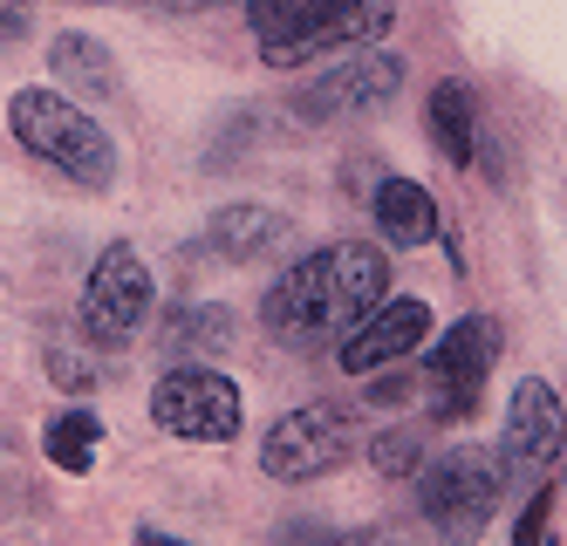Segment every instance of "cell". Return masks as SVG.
Instances as JSON below:
<instances>
[{"instance_id": "obj_1", "label": "cell", "mask_w": 567, "mask_h": 546, "mask_svg": "<svg viewBox=\"0 0 567 546\" xmlns=\"http://www.w3.org/2000/svg\"><path fill=\"white\" fill-rule=\"evenodd\" d=\"M390 301V260L383 246L370 239H336L321 246V254L295 260L288 274H280L267 287V328L280 334L288 349H321L329 334H349L362 315H377Z\"/></svg>"}, {"instance_id": "obj_2", "label": "cell", "mask_w": 567, "mask_h": 546, "mask_svg": "<svg viewBox=\"0 0 567 546\" xmlns=\"http://www.w3.org/2000/svg\"><path fill=\"white\" fill-rule=\"evenodd\" d=\"M8 131H14V144H21L28 157L55 164L69 185L110 192V178H116V144H110L103 123H96L90 110H75L62 90H49V82L14 90V96H8Z\"/></svg>"}, {"instance_id": "obj_3", "label": "cell", "mask_w": 567, "mask_h": 546, "mask_svg": "<svg viewBox=\"0 0 567 546\" xmlns=\"http://www.w3.org/2000/svg\"><path fill=\"white\" fill-rule=\"evenodd\" d=\"M499 492H506L499 451H485V444H452V451H437L431 465L417 472V513L437 526V539L472 546L485 526H493Z\"/></svg>"}, {"instance_id": "obj_4", "label": "cell", "mask_w": 567, "mask_h": 546, "mask_svg": "<svg viewBox=\"0 0 567 546\" xmlns=\"http://www.w3.org/2000/svg\"><path fill=\"white\" fill-rule=\"evenodd\" d=\"M151 424L178 444H226L247 424V396L213 362H178L151 383Z\"/></svg>"}, {"instance_id": "obj_5", "label": "cell", "mask_w": 567, "mask_h": 546, "mask_svg": "<svg viewBox=\"0 0 567 546\" xmlns=\"http://www.w3.org/2000/svg\"><path fill=\"white\" fill-rule=\"evenodd\" d=\"M355 444H362V431L342 403H301L260 437V472L280 485H308V478L342 472L355 457Z\"/></svg>"}, {"instance_id": "obj_6", "label": "cell", "mask_w": 567, "mask_h": 546, "mask_svg": "<svg viewBox=\"0 0 567 546\" xmlns=\"http://www.w3.org/2000/svg\"><path fill=\"white\" fill-rule=\"evenodd\" d=\"M144 315H151V267L131 239H110L90 267V280H83V308H75L83 342L90 349H124L144 328Z\"/></svg>"}, {"instance_id": "obj_7", "label": "cell", "mask_w": 567, "mask_h": 546, "mask_svg": "<svg viewBox=\"0 0 567 546\" xmlns=\"http://www.w3.org/2000/svg\"><path fill=\"white\" fill-rule=\"evenodd\" d=\"M499 349H506V334H499L493 315H465V321L444 328L437 349H431V362H424L431 410H437V416H465V410L478 403V383L493 375Z\"/></svg>"}, {"instance_id": "obj_8", "label": "cell", "mask_w": 567, "mask_h": 546, "mask_svg": "<svg viewBox=\"0 0 567 546\" xmlns=\"http://www.w3.org/2000/svg\"><path fill=\"white\" fill-rule=\"evenodd\" d=\"M567 451V403L547 383H519L506 403V431H499V472L506 478H547Z\"/></svg>"}, {"instance_id": "obj_9", "label": "cell", "mask_w": 567, "mask_h": 546, "mask_svg": "<svg viewBox=\"0 0 567 546\" xmlns=\"http://www.w3.org/2000/svg\"><path fill=\"white\" fill-rule=\"evenodd\" d=\"M396 90H403V55L370 49V55L336 62L329 75H315L308 90L295 96V110H301L308 123H329V116H362V110H383Z\"/></svg>"}, {"instance_id": "obj_10", "label": "cell", "mask_w": 567, "mask_h": 546, "mask_svg": "<svg viewBox=\"0 0 567 546\" xmlns=\"http://www.w3.org/2000/svg\"><path fill=\"white\" fill-rule=\"evenodd\" d=\"M424 334H431V308L424 301H383L377 315H362L342 334V369L349 375H377V369H390V362L411 356Z\"/></svg>"}, {"instance_id": "obj_11", "label": "cell", "mask_w": 567, "mask_h": 546, "mask_svg": "<svg viewBox=\"0 0 567 546\" xmlns=\"http://www.w3.org/2000/svg\"><path fill=\"white\" fill-rule=\"evenodd\" d=\"M288 239V213H274V205H219L213 226H206V246L219 260H267L274 246Z\"/></svg>"}, {"instance_id": "obj_12", "label": "cell", "mask_w": 567, "mask_h": 546, "mask_svg": "<svg viewBox=\"0 0 567 546\" xmlns=\"http://www.w3.org/2000/svg\"><path fill=\"white\" fill-rule=\"evenodd\" d=\"M349 8H355V0H247V21L260 34V55H280V49H295V41L321 34Z\"/></svg>"}, {"instance_id": "obj_13", "label": "cell", "mask_w": 567, "mask_h": 546, "mask_svg": "<svg viewBox=\"0 0 567 546\" xmlns=\"http://www.w3.org/2000/svg\"><path fill=\"white\" fill-rule=\"evenodd\" d=\"M424 123H431L437 157L458 164V172H472V157H478V110H472V90H465V82H437L431 103H424Z\"/></svg>"}, {"instance_id": "obj_14", "label": "cell", "mask_w": 567, "mask_h": 546, "mask_svg": "<svg viewBox=\"0 0 567 546\" xmlns=\"http://www.w3.org/2000/svg\"><path fill=\"white\" fill-rule=\"evenodd\" d=\"M377 226L390 246H431L444 219H437V198L417 178H383L377 185Z\"/></svg>"}, {"instance_id": "obj_15", "label": "cell", "mask_w": 567, "mask_h": 546, "mask_svg": "<svg viewBox=\"0 0 567 546\" xmlns=\"http://www.w3.org/2000/svg\"><path fill=\"white\" fill-rule=\"evenodd\" d=\"M49 62H55V82H69V90H83V96H116L124 90V75H116V62H110V49L96 34H55Z\"/></svg>"}, {"instance_id": "obj_16", "label": "cell", "mask_w": 567, "mask_h": 546, "mask_svg": "<svg viewBox=\"0 0 567 546\" xmlns=\"http://www.w3.org/2000/svg\"><path fill=\"white\" fill-rule=\"evenodd\" d=\"M96 437H103V424H96L90 410H62V416H49V431H42V457H49L55 472L83 478L96 465Z\"/></svg>"}, {"instance_id": "obj_17", "label": "cell", "mask_w": 567, "mask_h": 546, "mask_svg": "<svg viewBox=\"0 0 567 546\" xmlns=\"http://www.w3.org/2000/svg\"><path fill=\"white\" fill-rule=\"evenodd\" d=\"M226 342H233V315L226 308H178L165 321V349L185 356V362H213Z\"/></svg>"}, {"instance_id": "obj_18", "label": "cell", "mask_w": 567, "mask_h": 546, "mask_svg": "<svg viewBox=\"0 0 567 546\" xmlns=\"http://www.w3.org/2000/svg\"><path fill=\"white\" fill-rule=\"evenodd\" d=\"M370 465H377L383 478L424 472V437H417V431H383V437H370Z\"/></svg>"}, {"instance_id": "obj_19", "label": "cell", "mask_w": 567, "mask_h": 546, "mask_svg": "<svg viewBox=\"0 0 567 546\" xmlns=\"http://www.w3.org/2000/svg\"><path fill=\"white\" fill-rule=\"evenodd\" d=\"M513 546H554V492H534L513 526Z\"/></svg>"}, {"instance_id": "obj_20", "label": "cell", "mask_w": 567, "mask_h": 546, "mask_svg": "<svg viewBox=\"0 0 567 546\" xmlns=\"http://www.w3.org/2000/svg\"><path fill=\"white\" fill-rule=\"evenodd\" d=\"M49 375H55L69 396H90V390H96V369L75 356V349H49Z\"/></svg>"}, {"instance_id": "obj_21", "label": "cell", "mask_w": 567, "mask_h": 546, "mask_svg": "<svg viewBox=\"0 0 567 546\" xmlns=\"http://www.w3.org/2000/svg\"><path fill=\"white\" fill-rule=\"evenodd\" d=\"M411 396H417V375H403L396 362H390V369H377V383H370V403H377V410H383V403L396 410V403H411Z\"/></svg>"}, {"instance_id": "obj_22", "label": "cell", "mask_w": 567, "mask_h": 546, "mask_svg": "<svg viewBox=\"0 0 567 546\" xmlns=\"http://www.w3.org/2000/svg\"><path fill=\"white\" fill-rule=\"evenodd\" d=\"M329 546H396V539L377 533V526H362V533H329Z\"/></svg>"}, {"instance_id": "obj_23", "label": "cell", "mask_w": 567, "mask_h": 546, "mask_svg": "<svg viewBox=\"0 0 567 546\" xmlns=\"http://www.w3.org/2000/svg\"><path fill=\"white\" fill-rule=\"evenodd\" d=\"M21 34H28V14L21 8H0V49H14Z\"/></svg>"}, {"instance_id": "obj_24", "label": "cell", "mask_w": 567, "mask_h": 546, "mask_svg": "<svg viewBox=\"0 0 567 546\" xmlns=\"http://www.w3.org/2000/svg\"><path fill=\"white\" fill-rule=\"evenodd\" d=\"M137 546H185V539H172V533H157V526H144V533H137Z\"/></svg>"}, {"instance_id": "obj_25", "label": "cell", "mask_w": 567, "mask_h": 546, "mask_svg": "<svg viewBox=\"0 0 567 546\" xmlns=\"http://www.w3.org/2000/svg\"><path fill=\"white\" fill-rule=\"evenodd\" d=\"M178 8H206V0H178Z\"/></svg>"}, {"instance_id": "obj_26", "label": "cell", "mask_w": 567, "mask_h": 546, "mask_svg": "<svg viewBox=\"0 0 567 546\" xmlns=\"http://www.w3.org/2000/svg\"><path fill=\"white\" fill-rule=\"evenodd\" d=\"M560 465H567V451H560Z\"/></svg>"}]
</instances>
